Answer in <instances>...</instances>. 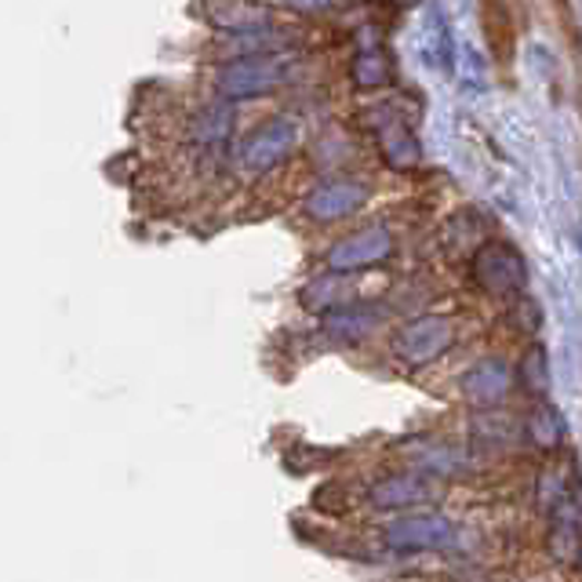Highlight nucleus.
<instances>
[{
  "label": "nucleus",
  "instance_id": "obj_1",
  "mask_svg": "<svg viewBox=\"0 0 582 582\" xmlns=\"http://www.w3.org/2000/svg\"><path fill=\"white\" fill-rule=\"evenodd\" d=\"M473 274H477V284H481L488 295H502V299H507V295H521L528 288L524 255L502 241H491L488 248H481Z\"/></svg>",
  "mask_w": 582,
  "mask_h": 582
},
{
  "label": "nucleus",
  "instance_id": "obj_2",
  "mask_svg": "<svg viewBox=\"0 0 582 582\" xmlns=\"http://www.w3.org/2000/svg\"><path fill=\"white\" fill-rule=\"evenodd\" d=\"M532 433L539 437L542 445H558L561 441V419L553 408H539L532 416Z\"/></svg>",
  "mask_w": 582,
  "mask_h": 582
}]
</instances>
